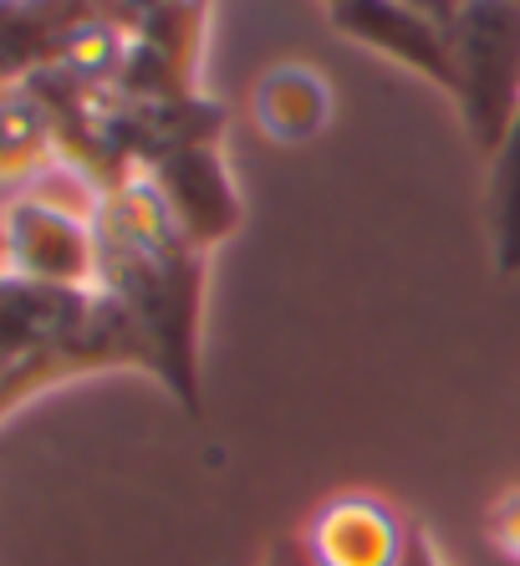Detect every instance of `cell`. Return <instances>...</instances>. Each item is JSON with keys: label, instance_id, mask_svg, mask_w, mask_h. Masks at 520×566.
<instances>
[{"label": "cell", "instance_id": "obj_1", "mask_svg": "<svg viewBox=\"0 0 520 566\" xmlns=\"http://www.w3.org/2000/svg\"><path fill=\"white\" fill-rule=\"evenodd\" d=\"M97 291L128 316L154 353V378L199 413V322H205V251L179 235L154 185L133 174L92 205Z\"/></svg>", "mask_w": 520, "mask_h": 566}, {"label": "cell", "instance_id": "obj_2", "mask_svg": "<svg viewBox=\"0 0 520 566\" xmlns=\"http://www.w3.org/2000/svg\"><path fill=\"white\" fill-rule=\"evenodd\" d=\"M459 123L475 154L495 164L520 107V6L516 0H455Z\"/></svg>", "mask_w": 520, "mask_h": 566}, {"label": "cell", "instance_id": "obj_3", "mask_svg": "<svg viewBox=\"0 0 520 566\" xmlns=\"http://www.w3.org/2000/svg\"><path fill=\"white\" fill-rule=\"evenodd\" d=\"M113 368H138L154 378V353H148V343L138 337L128 316L117 312L103 291H92V306L77 327L56 332L52 343L31 347L21 363L0 373V423L37 394L56 388V382L92 378V373H113Z\"/></svg>", "mask_w": 520, "mask_h": 566}, {"label": "cell", "instance_id": "obj_4", "mask_svg": "<svg viewBox=\"0 0 520 566\" xmlns=\"http://www.w3.org/2000/svg\"><path fill=\"white\" fill-rule=\"evenodd\" d=\"M326 21L357 46H373L377 56L408 66L439 87L444 97H459V66H455V0H337L326 6Z\"/></svg>", "mask_w": 520, "mask_h": 566}, {"label": "cell", "instance_id": "obj_5", "mask_svg": "<svg viewBox=\"0 0 520 566\" xmlns=\"http://www.w3.org/2000/svg\"><path fill=\"white\" fill-rule=\"evenodd\" d=\"M6 276L46 291H97V235L92 214L62 210L41 195H15L6 210Z\"/></svg>", "mask_w": 520, "mask_h": 566}, {"label": "cell", "instance_id": "obj_6", "mask_svg": "<svg viewBox=\"0 0 520 566\" xmlns=\"http://www.w3.org/2000/svg\"><path fill=\"white\" fill-rule=\"evenodd\" d=\"M154 185L158 205L169 210V220L179 224V235L195 251H215L220 240L235 235L240 224V195L230 185V169L220 158V144H189L174 154L154 158L148 169H138Z\"/></svg>", "mask_w": 520, "mask_h": 566}, {"label": "cell", "instance_id": "obj_7", "mask_svg": "<svg viewBox=\"0 0 520 566\" xmlns=\"http://www.w3.org/2000/svg\"><path fill=\"white\" fill-rule=\"evenodd\" d=\"M301 541L312 566H404L408 521L373 495H337L312 515Z\"/></svg>", "mask_w": 520, "mask_h": 566}, {"label": "cell", "instance_id": "obj_8", "mask_svg": "<svg viewBox=\"0 0 520 566\" xmlns=\"http://www.w3.org/2000/svg\"><path fill=\"white\" fill-rule=\"evenodd\" d=\"M92 306V291H46L0 271V373L21 363L31 347L77 327Z\"/></svg>", "mask_w": 520, "mask_h": 566}, {"label": "cell", "instance_id": "obj_9", "mask_svg": "<svg viewBox=\"0 0 520 566\" xmlns=\"http://www.w3.org/2000/svg\"><path fill=\"white\" fill-rule=\"evenodd\" d=\"M256 123L271 144H312L332 123V87L301 62L271 66L256 82Z\"/></svg>", "mask_w": 520, "mask_h": 566}, {"label": "cell", "instance_id": "obj_10", "mask_svg": "<svg viewBox=\"0 0 520 566\" xmlns=\"http://www.w3.org/2000/svg\"><path fill=\"white\" fill-rule=\"evenodd\" d=\"M56 158V138L46 123V107L31 97V87L0 97V189L27 185Z\"/></svg>", "mask_w": 520, "mask_h": 566}, {"label": "cell", "instance_id": "obj_11", "mask_svg": "<svg viewBox=\"0 0 520 566\" xmlns=\"http://www.w3.org/2000/svg\"><path fill=\"white\" fill-rule=\"evenodd\" d=\"M490 230L500 276H520V107L490 169Z\"/></svg>", "mask_w": 520, "mask_h": 566}, {"label": "cell", "instance_id": "obj_12", "mask_svg": "<svg viewBox=\"0 0 520 566\" xmlns=\"http://www.w3.org/2000/svg\"><path fill=\"white\" fill-rule=\"evenodd\" d=\"M485 531H490V541L500 546V552L520 562V490H510V495H500V501H495Z\"/></svg>", "mask_w": 520, "mask_h": 566}, {"label": "cell", "instance_id": "obj_13", "mask_svg": "<svg viewBox=\"0 0 520 566\" xmlns=\"http://www.w3.org/2000/svg\"><path fill=\"white\" fill-rule=\"evenodd\" d=\"M404 566H444L434 552V536L424 521H408V546H404Z\"/></svg>", "mask_w": 520, "mask_h": 566}, {"label": "cell", "instance_id": "obj_14", "mask_svg": "<svg viewBox=\"0 0 520 566\" xmlns=\"http://www.w3.org/2000/svg\"><path fill=\"white\" fill-rule=\"evenodd\" d=\"M260 566H312V556H306V541H301V536L271 541V552H266V562H260Z\"/></svg>", "mask_w": 520, "mask_h": 566}, {"label": "cell", "instance_id": "obj_15", "mask_svg": "<svg viewBox=\"0 0 520 566\" xmlns=\"http://www.w3.org/2000/svg\"><path fill=\"white\" fill-rule=\"evenodd\" d=\"M0 271H6V224H0Z\"/></svg>", "mask_w": 520, "mask_h": 566}]
</instances>
